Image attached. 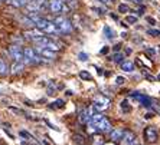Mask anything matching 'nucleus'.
<instances>
[{"instance_id": "obj_27", "label": "nucleus", "mask_w": 160, "mask_h": 145, "mask_svg": "<svg viewBox=\"0 0 160 145\" xmlns=\"http://www.w3.org/2000/svg\"><path fill=\"white\" fill-rule=\"evenodd\" d=\"M144 76H146V78H147V79H149V81H156V79L157 78H154V76H152V75H149V73H146V72H144Z\"/></svg>"}, {"instance_id": "obj_3", "label": "nucleus", "mask_w": 160, "mask_h": 145, "mask_svg": "<svg viewBox=\"0 0 160 145\" xmlns=\"http://www.w3.org/2000/svg\"><path fill=\"white\" fill-rule=\"evenodd\" d=\"M23 60L26 62L28 65H35L39 62V56L36 55V52H35L33 49L30 48H25L23 49Z\"/></svg>"}, {"instance_id": "obj_6", "label": "nucleus", "mask_w": 160, "mask_h": 145, "mask_svg": "<svg viewBox=\"0 0 160 145\" xmlns=\"http://www.w3.org/2000/svg\"><path fill=\"white\" fill-rule=\"evenodd\" d=\"M9 53H10V56L15 59V62H20V60L23 59V50L20 49V46H18V45H12L10 48H9Z\"/></svg>"}, {"instance_id": "obj_32", "label": "nucleus", "mask_w": 160, "mask_h": 145, "mask_svg": "<svg viewBox=\"0 0 160 145\" xmlns=\"http://www.w3.org/2000/svg\"><path fill=\"white\" fill-rule=\"evenodd\" d=\"M108 52V48H104L102 50H101V53H107Z\"/></svg>"}, {"instance_id": "obj_26", "label": "nucleus", "mask_w": 160, "mask_h": 145, "mask_svg": "<svg viewBox=\"0 0 160 145\" xmlns=\"http://www.w3.org/2000/svg\"><path fill=\"white\" fill-rule=\"evenodd\" d=\"M68 3L71 4V7H72V9H75V7H77V6H78V3H77L75 0H68Z\"/></svg>"}, {"instance_id": "obj_14", "label": "nucleus", "mask_w": 160, "mask_h": 145, "mask_svg": "<svg viewBox=\"0 0 160 145\" xmlns=\"http://www.w3.org/2000/svg\"><path fill=\"white\" fill-rule=\"evenodd\" d=\"M8 73H9L8 63H6L3 59H0V75H2V76H4V75H8Z\"/></svg>"}, {"instance_id": "obj_31", "label": "nucleus", "mask_w": 160, "mask_h": 145, "mask_svg": "<svg viewBox=\"0 0 160 145\" xmlns=\"http://www.w3.org/2000/svg\"><path fill=\"white\" fill-rule=\"evenodd\" d=\"M33 2H36V3H38V4H39V6H41V4H42V3H43L45 0H33Z\"/></svg>"}, {"instance_id": "obj_23", "label": "nucleus", "mask_w": 160, "mask_h": 145, "mask_svg": "<svg viewBox=\"0 0 160 145\" xmlns=\"http://www.w3.org/2000/svg\"><path fill=\"white\" fill-rule=\"evenodd\" d=\"M62 106H63V101L62 99L55 101V105H51V108H62Z\"/></svg>"}, {"instance_id": "obj_17", "label": "nucleus", "mask_w": 160, "mask_h": 145, "mask_svg": "<svg viewBox=\"0 0 160 145\" xmlns=\"http://www.w3.org/2000/svg\"><path fill=\"white\" fill-rule=\"evenodd\" d=\"M79 78L84 79V81H91V75H89V72H87V71H81L79 72Z\"/></svg>"}, {"instance_id": "obj_18", "label": "nucleus", "mask_w": 160, "mask_h": 145, "mask_svg": "<svg viewBox=\"0 0 160 145\" xmlns=\"http://www.w3.org/2000/svg\"><path fill=\"white\" fill-rule=\"evenodd\" d=\"M123 58H124L123 53H116L114 58H112V60H114L116 63H123Z\"/></svg>"}, {"instance_id": "obj_21", "label": "nucleus", "mask_w": 160, "mask_h": 145, "mask_svg": "<svg viewBox=\"0 0 160 145\" xmlns=\"http://www.w3.org/2000/svg\"><path fill=\"white\" fill-rule=\"evenodd\" d=\"M104 32L107 33V37H108V39H112V37H114V32H112V30L110 29L108 26H105V27H104Z\"/></svg>"}, {"instance_id": "obj_25", "label": "nucleus", "mask_w": 160, "mask_h": 145, "mask_svg": "<svg viewBox=\"0 0 160 145\" xmlns=\"http://www.w3.org/2000/svg\"><path fill=\"white\" fill-rule=\"evenodd\" d=\"M124 82H126V79H124L123 76H117V79H116V83H117V85H123Z\"/></svg>"}, {"instance_id": "obj_30", "label": "nucleus", "mask_w": 160, "mask_h": 145, "mask_svg": "<svg viewBox=\"0 0 160 145\" xmlns=\"http://www.w3.org/2000/svg\"><path fill=\"white\" fill-rule=\"evenodd\" d=\"M147 53H150V55H156V50H154V49H147Z\"/></svg>"}, {"instance_id": "obj_13", "label": "nucleus", "mask_w": 160, "mask_h": 145, "mask_svg": "<svg viewBox=\"0 0 160 145\" xmlns=\"http://www.w3.org/2000/svg\"><path fill=\"white\" fill-rule=\"evenodd\" d=\"M121 69L124 72H133L134 71V63L130 62V60H124L123 63H121Z\"/></svg>"}, {"instance_id": "obj_4", "label": "nucleus", "mask_w": 160, "mask_h": 145, "mask_svg": "<svg viewBox=\"0 0 160 145\" xmlns=\"http://www.w3.org/2000/svg\"><path fill=\"white\" fill-rule=\"evenodd\" d=\"M110 106V99L102 95H98V96L94 98V108L97 109V111H105V109Z\"/></svg>"}, {"instance_id": "obj_33", "label": "nucleus", "mask_w": 160, "mask_h": 145, "mask_svg": "<svg viewBox=\"0 0 160 145\" xmlns=\"http://www.w3.org/2000/svg\"><path fill=\"white\" fill-rule=\"evenodd\" d=\"M114 50H116V52H118V50H120V45H116V48H114Z\"/></svg>"}, {"instance_id": "obj_2", "label": "nucleus", "mask_w": 160, "mask_h": 145, "mask_svg": "<svg viewBox=\"0 0 160 145\" xmlns=\"http://www.w3.org/2000/svg\"><path fill=\"white\" fill-rule=\"evenodd\" d=\"M53 22H55L56 27H58V30H59V33L68 35V33H71L72 32V25H71V22H69L67 17H63V16H58Z\"/></svg>"}, {"instance_id": "obj_22", "label": "nucleus", "mask_w": 160, "mask_h": 145, "mask_svg": "<svg viewBox=\"0 0 160 145\" xmlns=\"http://www.w3.org/2000/svg\"><path fill=\"white\" fill-rule=\"evenodd\" d=\"M128 10H130V7H128L127 4H120V6H118V12H120V13H127Z\"/></svg>"}, {"instance_id": "obj_11", "label": "nucleus", "mask_w": 160, "mask_h": 145, "mask_svg": "<svg viewBox=\"0 0 160 145\" xmlns=\"http://www.w3.org/2000/svg\"><path fill=\"white\" fill-rule=\"evenodd\" d=\"M131 96L136 98L137 101H140V102H142V104L144 105V106H150V105H152V101H150L147 96L142 95V93H138V92H133V93H131Z\"/></svg>"}, {"instance_id": "obj_19", "label": "nucleus", "mask_w": 160, "mask_h": 145, "mask_svg": "<svg viewBox=\"0 0 160 145\" xmlns=\"http://www.w3.org/2000/svg\"><path fill=\"white\" fill-rule=\"evenodd\" d=\"M121 109H123L124 112H130V111H131V106L128 105V102H127L126 99H124L123 102H121Z\"/></svg>"}, {"instance_id": "obj_12", "label": "nucleus", "mask_w": 160, "mask_h": 145, "mask_svg": "<svg viewBox=\"0 0 160 145\" xmlns=\"http://www.w3.org/2000/svg\"><path fill=\"white\" fill-rule=\"evenodd\" d=\"M124 137V131L123 129H112L111 131V139L112 141H121Z\"/></svg>"}, {"instance_id": "obj_1", "label": "nucleus", "mask_w": 160, "mask_h": 145, "mask_svg": "<svg viewBox=\"0 0 160 145\" xmlns=\"http://www.w3.org/2000/svg\"><path fill=\"white\" fill-rule=\"evenodd\" d=\"M33 22H35V26L41 30V32H43V33L59 35V30H58L53 20H49V19H45V17H35Z\"/></svg>"}, {"instance_id": "obj_34", "label": "nucleus", "mask_w": 160, "mask_h": 145, "mask_svg": "<svg viewBox=\"0 0 160 145\" xmlns=\"http://www.w3.org/2000/svg\"><path fill=\"white\" fill-rule=\"evenodd\" d=\"M100 2H101V3H105V4L110 3V0H100Z\"/></svg>"}, {"instance_id": "obj_20", "label": "nucleus", "mask_w": 160, "mask_h": 145, "mask_svg": "<svg viewBox=\"0 0 160 145\" xmlns=\"http://www.w3.org/2000/svg\"><path fill=\"white\" fill-rule=\"evenodd\" d=\"M126 22H127V23H130V25H131V23H136V22H137V16L128 15V16L126 17Z\"/></svg>"}, {"instance_id": "obj_36", "label": "nucleus", "mask_w": 160, "mask_h": 145, "mask_svg": "<svg viewBox=\"0 0 160 145\" xmlns=\"http://www.w3.org/2000/svg\"><path fill=\"white\" fill-rule=\"evenodd\" d=\"M157 81H160V73H159V75H157Z\"/></svg>"}, {"instance_id": "obj_37", "label": "nucleus", "mask_w": 160, "mask_h": 145, "mask_svg": "<svg viewBox=\"0 0 160 145\" xmlns=\"http://www.w3.org/2000/svg\"><path fill=\"white\" fill-rule=\"evenodd\" d=\"M105 145H116V144H111V142H110V144H105Z\"/></svg>"}, {"instance_id": "obj_35", "label": "nucleus", "mask_w": 160, "mask_h": 145, "mask_svg": "<svg viewBox=\"0 0 160 145\" xmlns=\"http://www.w3.org/2000/svg\"><path fill=\"white\" fill-rule=\"evenodd\" d=\"M134 2H136V3H142L143 0H134Z\"/></svg>"}, {"instance_id": "obj_5", "label": "nucleus", "mask_w": 160, "mask_h": 145, "mask_svg": "<svg viewBox=\"0 0 160 145\" xmlns=\"http://www.w3.org/2000/svg\"><path fill=\"white\" fill-rule=\"evenodd\" d=\"M143 135H144V141L147 142V144L156 142L157 141V137H159V134H157V129L154 127H147L144 129V132H143Z\"/></svg>"}, {"instance_id": "obj_9", "label": "nucleus", "mask_w": 160, "mask_h": 145, "mask_svg": "<svg viewBox=\"0 0 160 145\" xmlns=\"http://www.w3.org/2000/svg\"><path fill=\"white\" fill-rule=\"evenodd\" d=\"M121 141H123L124 145H136V142H137V137H136V134L131 132V131H124V137H123Z\"/></svg>"}, {"instance_id": "obj_15", "label": "nucleus", "mask_w": 160, "mask_h": 145, "mask_svg": "<svg viewBox=\"0 0 160 145\" xmlns=\"http://www.w3.org/2000/svg\"><path fill=\"white\" fill-rule=\"evenodd\" d=\"M23 71V65L19 63V62H15L13 63V66H12V73H20V72Z\"/></svg>"}, {"instance_id": "obj_7", "label": "nucleus", "mask_w": 160, "mask_h": 145, "mask_svg": "<svg viewBox=\"0 0 160 145\" xmlns=\"http://www.w3.org/2000/svg\"><path fill=\"white\" fill-rule=\"evenodd\" d=\"M49 9H51L52 13L58 15V13H62L63 12V9H65V3H63V0H51Z\"/></svg>"}, {"instance_id": "obj_10", "label": "nucleus", "mask_w": 160, "mask_h": 145, "mask_svg": "<svg viewBox=\"0 0 160 145\" xmlns=\"http://www.w3.org/2000/svg\"><path fill=\"white\" fill-rule=\"evenodd\" d=\"M39 53H41L42 58H46V59H53V58L56 56L55 50L48 49V48H41V49H39Z\"/></svg>"}, {"instance_id": "obj_28", "label": "nucleus", "mask_w": 160, "mask_h": 145, "mask_svg": "<svg viewBox=\"0 0 160 145\" xmlns=\"http://www.w3.org/2000/svg\"><path fill=\"white\" fill-rule=\"evenodd\" d=\"M146 20H147V22H149L150 25H156V20H154L153 17H146Z\"/></svg>"}, {"instance_id": "obj_8", "label": "nucleus", "mask_w": 160, "mask_h": 145, "mask_svg": "<svg viewBox=\"0 0 160 145\" xmlns=\"http://www.w3.org/2000/svg\"><path fill=\"white\" fill-rule=\"evenodd\" d=\"M94 125V124H92ZM95 128H97V131H100V132H111L112 128H111V122L108 121L107 118H102L98 124H95Z\"/></svg>"}, {"instance_id": "obj_16", "label": "nucleus", "mask_w": 160, "mask_h": 145, "mask_svg": "<svg viewBox=\"0 0 160 145\" xmlns=\"http://www.w3.org/2000/svg\"><path fill=\"white\" fill-rule=\"evenodd\" d=\"M28 2H29V0H12V4L16 6V7H22V6L28 4Z\"/></svg>"}, {"instance_id": "obj_24", "label": "nucleus", "mask_w": 160, "mask_h": 145, "mask_svg": "<svg viewBox=\"0 0 160 145\" xmlns=\"http://www.w3.org/2000/svg\"><path fill=\"white\" fill-rule=\"evenodd\" d=\"M147 33H149V35H152V36H160V30L150 29V30H147Z\"/></svg>"}, {"instance_id": "obj_29", "label": "nucleus", "mask_w": 160, "mask_h": 145, "mask_svg": "<svg viewBox=\"0 0 160 145\" xmlns=\"http://www.w3.org/2000/svg\"><path fill=\"white\" fill-rule=\"evenodd\" d=\"M79 59H81V60H87V55H85V53H79Z\"/></svg>"}]
</instances>
